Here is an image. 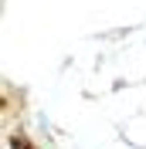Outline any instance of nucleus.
I'll use <instances>...</instances> for the list:
<instances>
[{"mask_svg":"<svg viewBox=\"0 0 146 149\" xmlns=\"http://www.w3.org/2000/svg\"><path fill=\"white\" fill-rule=\"evenodd\" d=\"M10 149H37V146L24 136V132H14V136H10Z\"/></svg>","mask_w":146,"mask_h":149,"instance_id":"f257e3e1","label":"nucleus"},{"mask_svg":"<svg viewBox=\"0 0 146 149\" xmlns=\"http://www.w3.org/2000/svg\"><path fill=\"white\" fill-rule=\"evenodd\" d=\"M0 109H4V98H0Z\"/></svg>","mask_w":146,"mask_h":149,"instance_id":"f03ea898","label":"nucleus"}]
</instances>
